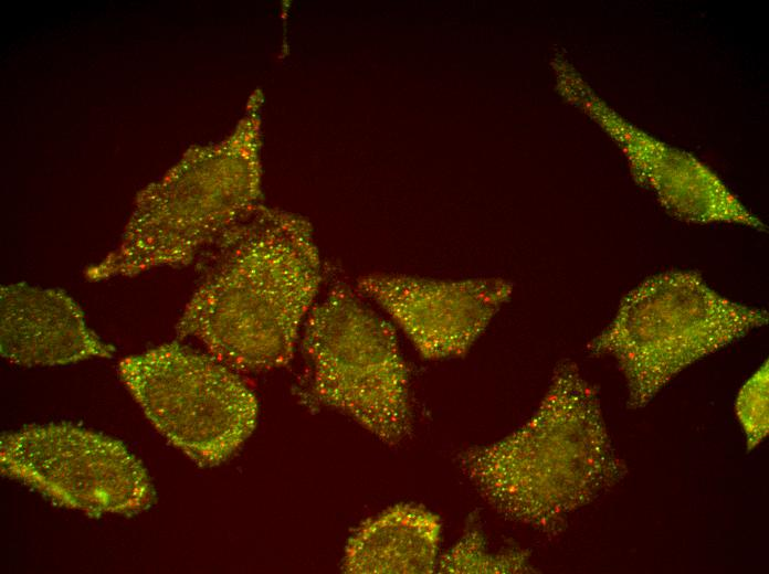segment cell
Segmentation results:
<instances>
[{"mask_svg":"<svg viewBox=\"0 0 769 574\" xmlns=\"http://www.w3.org/2000/svg\"><path fill=\"white\" fill-rule=\"evenodd\" d=\"M356 290L384 311L425 360L465 355L514 291L501 277L370 274Z\"/></svg>","mask_w":769,"mask_h":574,"instance_id":"8","label":"cell"},{"mask_svg":"<svg viewBox=\"0 0 769 574\" xmlns=\"http://www.w3.org/2000/svg\"><path fill=\"white\" fill-rule=\"evenodd\" d=\"M442 521L425 507L398 503L366 520L348 539L349 574H430L441 555Z\"/></svg>","mask_w":769,"mask_h":574,"instance_id":"10","label":"cell"},{"mask_svg":"<svg viewBox=\"0 0 769 574\" xmlns=\"http://www.w3.org/2000/svg\"><path fill=\"white\" fill-rule=\"evenodd\" d=\"M768 320L766 309L725 297L697 270L670 269L630 289L587 350L615 361L626 386V406L639 410L682 371Z\"/></svg>","mask_w":769,"mask_h":574,"instance_id":"3","label":"cell"},{"mask_svg":"<svg viewBox=\"0 0 769 574\" xmlns=\"http://www.w3.org/2000/svg\"><path fill=\"white\" fill-rule=\"evenodd\" d=\"M260 179L253 153L187 162L144 196L122 246L87 268V279L189 264L256 206Z\"/></svg>","mask_w":769,"mask_h":574,"instance_id":"6","label":"cell"},{"mask_svg":"<svg viewBox=\"0 0 769 574\" xmlns=\"http://www.w3.org/2000/svg\"><path fill=\"white\" fill-rule=\"evenodd\" d=\"M220 243L177 322V337L196 338L234 371L286 365L323 281L310 224L256 205Z\"/></svg>","mask_w":769,"mask_h":574,"instance_id":"1","label":"cell"},{"mask_svg":"<svg viewBox=\"0 0 769 574\" xmlns=\"http://www.w3.org/2000/svg\"><path fill=\"white\" fill-rule=\"evenodd\" d=\"M119 378L152 426L202 467L233 455L253 433V391L212 355L169 342L118 363Z\"/></svg>","mask_w":769,"mask_h":574,"instance_id":"5","label":"cell"},{"mask_svg":"<svg viewBox=\"0 0 769 574\" xmlns=\"http://www.w3.org/2000/svg\"><path fill=\"white\" fill-rule=\"evenodd\" d=\"M464 476L504 519L556 536L570 517L620 482L599 394L569 360L552 372L530 417L512 433L459 455Z\"/></svg>","mask_w":769,"mask_h":574,"instance_id":"2","label":"cell"},{"mask_svg":"<svg viewBox=\"0 0 769 574\" xmlns=\"http://www.w3.org/2000/svg\"><path fill=\"white\" fill-rule=\"evenodd\" d=\"M302 351L312 403L345 414L388 445L411 434L409 370L396 330L357 290L336 283L315 304Z\"/></svg>","mask_w":769,"mask_h":574,"instance_id":"4","label":"cell"},{"mask_svg":"<svg viewBox=\"0 0 769 574\" xmlns=\"http://www.w3.org/2000/svg\"><path fill=\"white\" fill-rule=\"evenodd\" d=\"M0 469L55 504L89 515L130 517L157 498L143 463L122 442L67 423L2 435Z\"/></svg>","mask_w":769,"mask_h":574,"instance_id":"7","label":"cell"},{"mask_svg":"<svg viewBox=\"0 0 769 574\" xmlns=\"http://www.w3.org/2000/svg\"><path fill=\"white\" fill-rule=\"evenodd\" d=\"M439 573H531L530 553L519 548L493 551L475 515H471L462 535L444 553L438 564Z\"/></svg>","mask_w":769,"mask_h":574,"instance_id":"11","label":"cell"},{"mask_svg":"<svg viewBox=\"0 0 769 574\" xmlns=\"http://www.w3.org/2000/svg\"><path fill=\"white\" fill-rule=\"evenodd\" d=\"M769 368L766 360L740 387L735 412L746 436L747 450L758 447L769 432Z\"/></svg>","mask_w":769,"mask_h":574,"instance_id":"12","label":"cell"},{"mask_svg":"<svg viewBox=\"0 0 769 574\" xmlns=\"http://www.w3.org/2000/svg\"><path fill=\"white\" fill-rule=\"evenodd\" d=\"M0 351L14 364L55 366L110 358L115 348L64 290L15 283L0 289Z\"/></svg>","mask_w":769,"mask_h":574,"instance_id":"9","label":"cell"}]
</instances>
